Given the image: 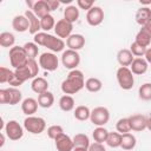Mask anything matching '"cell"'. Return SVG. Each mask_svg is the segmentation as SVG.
Returning a JSON list of instances; mask_svg holds the SVG:
<instances>
[{"label":"cell","mask_w":151,"mask_h":151,"mask_svg":"<svg viewBox=\"0 0 151 151\" xmlns=\"http://www.w3.org/2000/svg\"><path fill=\"white\" fill-rule=\"evenodd\" d=\"M90 120L96 126H104L110 120V111L105 106H97L91 111Z\"/></svg>","instance_id":"7"},{"label":"cell","mask_w":151,"mask_h":151,"mask_svg":"<svg viewBox=\"0 0 151 151\" xmlns=\"http://www.w3.org/2000/svg\"><path fill=\"white\" fill-rule=\"evenodd\" d=\"M8 55H9L11 66H13L14 70L24 66L28 60V57L22 46H13L12 48H9Z\"/></svg>","instance_id":"5"},{"label":"cell","mask_w":151,"mask_h":151,"mask_svg":"<svg viewBox=\"0 0 151 151\" xmlns=\"http://www.w3.org/2000/svg\"><path fill=\"white\" fill-rule=\"evenodd\" d=\"M13 74V71H11L9 68L7 67H4L1 66L0 67V83L1 84H5V83H8L11 77Z\"/></svg>","instance_id":"42"},{"label":"cell","mask_w":151,"mask_h":151,"mask_svg":"<svg viewBox=\"0 0 151 151\" xmlns=\"http://www.w3.org/2000/svg\"><path fill=\"white\" fill-rule=\"evenodd\" d=\"M149 68V64L144 58H134L132 64L130 65V70L133 74L142 76L144 74Z\"/></svg>","instance_id":"18"},{"label":"cell","mask_w":151,"mask_h":151,"mask_svg":"<svg viewBox=\"0 0 151 151\" xmlns=\"http://www.w3.org/2000/svg\"><path fill=\"white\" fill-rule=\"evenodd\" d=\"M61 64L65 68L68 70H76L77 66L80 64V55L78 51L73 50H66L61 54Z\"/></svg>","instance_id":"9"},{"label":"cell","mask_w":151,"mask_h":151,"mask_svg":"<svg viewBox=\"0 0 151 151\" xmlns=\"http://www.w3.org/2000/svg\"><path fill=\"white\" fill-rule=\"evenodd\" d=\"M14 74L17 76V78L24 84L26 80H28V79H33V77H32V73H31V71H29V68H28V66H27V63L24 65V66H21V67H19V68H15L14 70Z\"/></svg>","instance_id":"30"},{"label":"cell","mask_w":151,"mask_h":151,"mask_svg":"<svg viewBox=\"0 0 151 151\" xmlns=\"http://www.w3.org/2000/svg\"><path fill=\"white\" fill-rule=\"evenodd\" d=\"M74 99L72 96H68V94H64L60 97L59 99V107L60 110H63L64 112H70L74 109Z\"/></svg>","instance_id":"27"},{"label":"cell","mask_w":151,"mask_h":151,"mask_svg":"<svg viewBox=\"0 0 151 151\" xmlns=\"http://www.w3.org/2000/svg\"><path fill=\"white\" fill-rule=\"evenodd\" d=\"M66 45L68 47V50H73V51H79L80 48L84 47L85 45V38L83 34H71L67 39H66Z\"/></svg>","instance_id":"16"},{"label":"cell","mask_w":151,"mask_h":151,"mask_svg":"<svg viewBox=\"0 0 151 151\" xmlns=\"http://www.w3.org/2000/svg\"><path fill=\"white\" fill-rule=\"evenodd\" d=\"M26 5L29 7V9L33 8V5H34V1H31V0H26Z\"/></svg>","instance_id":"49"},{"label":"cell","mask_w":151,"mask_h":151,"mask_svg":"<svg viewBox=\"0 0 151 151\" xmlns=\"http://www.w3.org/2000/svg\"><path fill=\"white\" fill-rule=\"evenodd\" d=\"M24 127L26 131H28L32 134H40L46 129V122L41 117L28 116L24 120Z\"/></svg>","instance_id":"4"},{"label":"cell","mask_w":151,"mask_h":151,"mask_svg":"<svg viewBox=\"0 0 151 151\" xmlns=\"http://www.w3.org/2000/svg\"><path fill=\"white\" fill-rule=\"evenodd\" d=\"M31 88H32L33 92H35L38 94H41V93L48 91V81L42 77H37L32 80Z\"/></svg>","instance_id":"23"},{"label":"cell","mask_w":151,"mask_h":151,"mask_svg":"<svg viewBox=\"0 0 151 151\" xmlns=\"http://www.w3.org/2000/svg\"><path fill=\"white\" fill-rule=\"evenodd\" d=\"M88 151H106V149L101 143L94 142L88 146Z\"/></svg>","instance_id":"44"},{"label":"cell","mask_w":151,"mask_h":151,"mask_svg":"<svg viewBox=\"0 0 151 151\" xmlns=\"http://www.w3.org/2000/svg\"><path fill=\"white\" fill-rule=\"evenodd\" d=\"M104 20V11L99 6H93L86 13V21L90 26H99Z\"/></svg>","instance_id":"11"},{"label":"cell","mask_w":151,"mask_h":151,"mask_svg":"<svg viewBox=\"0 0 151 151\" xmlns=\"http://www.w3.org/2000/svg\"><path fill=\"white\" fill-rule=\"evenodd\" d=\"M72 31H73V24L65 19L58 20L55 24V27H54V32H55L57 37L60 39H65V38L67 39L72 34Z\"/></svg>","instance_id":"12"},{"label":"cell","mask_w":151,"mask_h":151,"mask_svg":"<svg viewBox=\"0 0 151 151\" xmlns=\"http://www.w3.org/2000/svg\"><path fill=\"white\" fill-rule=\"evenodd\" d=\"M5 134L11 140H19L24 136V129L17 120H8L5 125Z\"/></svg>","instance_id":"10"},{"label":"cell","mask_w":151,"mask_h":151,"mask_svg":"<svg viewBox=\"0 0 151 151\" xmlns=\"http://www.w3.org/2000/svg\"><path fill=\"white\" fill-rule=\"evenodd\" d=\"M5 144V133H0V147H2Z\"/></svg>","instance_id":"48"},{"label":"cell","mask_w":151,"mask_h":151,"mask_svg":"<svg viewBox=\"0 0 151 151\" xmlns=\"http://www.w3.org/2000/svg\"><path fill=\"white\" fill-rule=\"evenodd\" d=\"M38 104L42 109H50L54 104V96L52 92L46 91L41 94H38Z\"/></svg>","instance_id":"24"},{"label":"cell","mask_w":151,"mask_h":151,"mask_svg":"<svg viewBox=\"0 0 151 151\" xmlns=\"http://www.w3.org/2000/svg\"><path fill=\"white\" fill-rule=\"evenodd\" d=\"M24 50L28 57V59H35L38 57V53H39V47L38 45L33 41V42H26L24 46Z\"/></svg>","instance_id":"38"},{"label":"cell","mask_w":151,"mask_h":151,"mask_svg":"<svg viewBox=\"0 0 151 151\" xmlns=\"http://www.w3.org/2000/svg\"><path fill=\"white\" fill-rule=\"evenodd\" d=\"M64 19L74 24L79 19V8L74 5H70L64 9Z\"/></svg>","instance_id":"26"},{"label":"cell","mask_w":151,"mask_h":151,"mask_svg":"<svg viewBox=\"0 0 151 151\" xmlns=\"http://www.w3.org/2000/svg\"><path fill=\"white\" fill-rule=\"evenodd\" d=\"M145 60L147 61V64H151V47H147L146 48V52H145V55H144Z\"/></svg>","instance_id":"46"},{"label":"cell","mask_w":151,"mask_h":151,"mask_svg":"<svg viewBox=\"0 0 151 151\" xmlns=\"http://www.w3.org/2000/svg\"><path fill=\"white\" fill-rule=\"evenodd\" d=\"M134 19H136V22L143 27L151 20V9L149 7H140L136 12Z\"/></svg>","instance_id":"22"},{"label":"cell","mask_w":151,"mask_h":151,"mask_svg":"<svg viewBox=\"0 0 151 151\" xmlns=\"http://www.w3.org/2000/svg\"><path fill=\"white\" fill-rule=\"evenodd\" d=\"M39 19L51 14V9L47 5V1L46 0H38V1H34V5H33V8L31 9Z\"/></svg>","instance_id":"19"},{"label":"cell","mask_w":151,"mask_h":151,"mask_svg":"<svg viewBox=\"0 0 151 151\" xmlns=\"http://www.w3.org/2000/svg\"><path fill=\"white\" fill-rule=\"evenodd\" d=\"M47 1V5H48V7H50V9H51V12H53V11H55V9H58L59 8V6H60V1H58V0H46Z\"/></svg>","instance_id":"45"},{"label":"cell","mask_w":151,"mask_h":151,"mask_svg":"<svg viewBox=\"0 0 151 151\" xmlns=\"http://www.w3.org/2000/svg\"><path fill=\"white\" fill-rule=\"evenodd\" d=\"M117 81L123 90H131L134 85V77L130 67H119L117 70Z\"/></svg>","instance_id":"6"},{"label":"cell","mask_w":151,"mask_h":151,"mask_svg":"<svg viewBox=\"0 0 151 151\" xmlns=\"http://www.w3.org/2000/svg\"><path fill=\"white\" fill-rule=\"evenodd\" d=\"M39 65L45 71H55L59 66V59L53 52H45L39 57Z\"/></svg>","instance_id":"8"},{"label":"cell","mask_w":151,"mask_h":151,"mask_svg":"<svg viewBox=\"0 0 151 151\" xmlns=\"http://www.w3.org/2000/svg\"><path fill=\"white\" fill-rule=\"evenodd\" d=\"M146 129H147L149 131H151V117H149V118H147V124H146Z\"/></svg>","instance_id":"50"},{"label":"cell","mask_w":151,"mask_h":151,"mask_svg":"<svg viewBox=\"0 0 151 151\" xmlns=\"http://www.w3.org/2000/svg\"><path fill=\"white\" fill-rule=\"evenodd\" d=\"M12 27L15 32H19V33H22V32H26L29 29V22H28V19L26 18L25 14H19V15H15L12 20Z\"/></svg>","instance_id":"15"},{"label":"cell","mask_w":151,"mask_h":151,"mask_svg":"<svg viewBox=\"0 0 151 151\" xmlns=\"http://www.w3.org/2000/svg\"><path fill=\"white\" fill-rule=\"evenodd\" d=\"M61 134H64V129L61 125H51L47 129V136L50 139L55 140L57 138H59Z\"/></svg>","instance_id":"40"},{"label":"cell","mask_w":151,"mask_h":151,"mask_svg":"<svg viewBox=\"0 0 151 151\" xmlns=\"http://www.w3.org/2000/svg\"><path fill=\"white\" fill-rule=\"evenodd\" d=\"M54 143H55V147L58 151H73L74 149L73 139L65 133L61 134L59 138H57Z\"/></svg>","instance_id":"14"},{"label":"cell","mask_w":151,"mask_h":151,"mask_svg":"<svg viewBox=\"0 0 151 151\" xmlns=\"http://www.w3.org/2000/svg\"><path fill=\"white\" fill-rule=\"evenodd\" d=\"M73 151H88V149H86V147H74Z\"/></svg>","instance_id":"51"},{"label":"cell","mask_w":151,"mask_h":151,"mask_svg":"<svg viewBox=\"0 0 151 151\" xmlns=\"http://www.w3.org/2000/svg\"><path fill=\"white\" fill-rule=\"evenodd\" d=\"M107 144V146L116 149V147H120L122 144V134L119 132H109L107 139L105 142Z\"/></svg>","instance_id":"35"},{"label":"cell","mask_w":151,"mask_h":151,"mask_svg":"<svg viewBox=\"0 0 151 151\" xmlns=\"http://www.w3.org/2000/svg\"><path fill=\"white\" fill-rule=\"evenodd\" d=\"M130 51L131 53L133 54V57H137V58H142L145 55V52H146V48L138 45L136 41H133L131 45H130Z\"/></svg>","instance_id":"41"},{"label":"cell","mask_w":151,"mask_h":151,"mask_svg":"<svg viewBox=\"0 0 151 151\" xmlns=\"http://www.w3.org/2000/svg\"><path fill=\"white\" fill-rule=\"evenodd\" d=\"M0 103L17 105L22 103V93L18 87H8L0 90Z\"/></svg>","instance_id":"3"},{"label":"cell","mask_w":151,"mask_h":151,"mask_svg":"<svg viewBox=\"0 0 151 151\" xmlns=\"http://www.w3.org/2000/svg\"><path fill=\"white\" fill-rule=\"evenodd\" d=\"M134 41H136L138 45H140V46L147 48V47L150 46V44H151V35H150L149 33H146L143 28H140L139 32H138L137 35H136V40H134Z\"/></svg>","instance_id":"32"},{"label":"cell","mask_w":151,"mask_h":151,"mask_svg":"<svg viewBox=\"0 0 151 151\" xmlns=\"http://www.w3.org/2000/svg\"><path fill=\"white\" fill-rule=\"evenodd\" d=\"M15 44V37L11 32H2L0 33V45L2 47H13Z\"/></svg>","instance_id":"34"},{"label":"cell","mask_w":151,"mask_h":151,"mask_svg":"<svg viewBox=\"0 0 151 151\" xmlns=\"http://www.w3.org/2000/svg\"><path fill=\"white\" fill-rule=\"evenodd\" d=\"M38 106H39L38 100H35L34 98H31L29 97V98H26V99L22 100V103H21V111L27 117L28 116H33L37 112Z\"/></svg>","instance_id":"21"},{"label":"cell","mask_w":151,"mask_h":151,"mask_svg":"<svg viewBox=\"0 0 151 151\" xmlns=\"http://www.w3.org/2000/svg\"><path fill=\"white\" fill-rule=\"evenodd\" d=\"M130 120V125H131V131H136V132H142L146 129V124H147V118L144 114H132L129 117Z\"/></svg>","instance_id":"13"},{"label":"cell","mask_w":151,"mask_h":151,"mask_svg":"<svg viewBox=\"0 0 151 151\" xmlns=\"http://www.w3.org/2000/svg\"><path fill=\"white\" fill-rule=\"evenodd\" d=\"M34 42L38 46H44L47 47L51 52L57 53V52H64V47H65V41L58 37H54L52 34H48L46 32H39L38 34L34 35L33 38Z\"/></svg>","instance_id":"2"},{"label":"cell","mask_w":151,"mask_h":151,"mask_svg":"<svg viewBox=\"0 0 151 151\" xmlns=\"http://www.w3.org/2000/svg\"><path fill=\"white\" fill-rule=\"evenodd\" d=\"M72 139H73V143H74V147H86V149H88V146L91 145L90 138L85 133H77Z\"/></svg>","instance_id":"33"},{"label":"cell","mask_w":151,"mask_h":151,"mask_svg":"<svg viewBox=\"0 0 151 151\" xmlns=\"http://www.w3.org/2000/svg\"><path fill=\"white\" fill-rule=\"evenodd\" d=\"M25 15L26 18L28 19V22H29V29L28 32L32 34V35H35L40 32L41 29V25H40V19L31 11V9H27L25 12Z\"/></svg>","instance_id":"17"},{"label":"cell","mask_w":151,"mask_h":151,"mask_svg":"<svg viewBox=\"0 0 151 151\" xmlns=\"http://www.w3.org/2000/svg\"><path fill=\"white\" fill-rule=\"evenodd\" d=\"M133 59H134L133 54L127 48L119 50L118 53H117V60H118V63H119V65L122 67H129L132 64Z\"/></svg>","instance_id":"20"},{"label":"cell","mask_w":151,"mask_h":151,"mask_svg":"<svg viewBox=\"0 0 151 151\" xmlns=\"http://www.w3.org/2000/svg\"><path fill=\"white\" fill-rule=\"evenodd\" d=\"M73 116L79 122H85L87 119H90V116H91V110L85 106V105H79L74 109V112H73Z\"/></svg>","instance_id":"28"},{"label":"cell","mask_w":151,"mask_h":151,"mask_svg":"<svg viewBox=\"0 0 151 151\" xmlns=\"http://www.w3.org/2000/svg\"><path fill=\"white\" fill-rule=\"evenodd\" d=\"M101 87H103V83H101V80L98 79V78L91 77V78L86 79V81H85V88H86L88 92H91V93H97V92H99V91L101 90Z\"/></svg>","instance_id":"29"},{"label":"cell","mask_w":151,"mask_h":151,"mask_svg":"<svg viewBox=\"0 0 151 151\" xmlns=\"http://www.w3.org/2000/svg\"><path fill=\"white\" fill-rule=\"evenodd\" d=\"M77 6H78V8H80V9L90 11V9L94 6V2H93L92 0H77Z\"/></svg>","instance_id":"43"},{"label":"cell","mask_w":151,"mask_h":151,"mask_svg":"<svg viewBox=\"0 0 151 151\" xmlns=\"http://www.w3.org/2000/svg\"><path fill=\"white\" fill-rule=\"evenodd\" d=\"M142 28H143V29H144L146 33H149V34L151 35V20H150V21H149L146 25H144Z\"/></svg>","instance_id":"47"},{"label":"cell","mask_w":151,"mask_h":151,"mask_svg":"<svg viewBox=\"0 0 151 151\" xmlns=\"http://www.w3.org/2000/svg\"><path fill=\"white\" fill-rule=\"evenodd\" d=\"M137 144V139L136 137L132 134V133H124L122 134V144H120V147L124 150V151H130L132 149H134Z\"/></svg>","instance_id":"25"},{"label":"cell","mask_w":151,"mask_h":151,"mask_svg":"<svg viewBox=\"0 0 151 151\" xmlns=\"http://www.w3.org/2000/svg\"><path fill=\"white\" fill-rule=\"evenodd\" d=\"M85 87L84 73L80 70H72L67 74V78L61 83V91L64 94H76Z\"/></svg>","instance_id":"1"},{"label":"cell","mask_w":151,"mask_h":151,"mask_svg":"<svg viewBox=\"0 0 151 151\" xmlns=\"http://www.w3.org/2000/svg\"><path fill=\"white\" fill-rule=\"evenodd\" d=\"M107 136H109V131L104 127V126H97L93 132H92V137L94 139V142L97 143H105L106 139H107Z\"/></svg>","instance_id":"31"},{"label":"cell","mask_w":151,"mask_h":151,"mask_svg":"<svg viewBox=\"0 0 151 151\" xmlns=\"http://www.w3.org/2000/svg\"><path fill=\"white\" fill-rule=\"evenodd\" d=\"M138 96L142 100H145V101L151 100V83L143 84L138 90Z\"/></svg>","instance_id":"39"},{"label":"cell","mask_w":151,"mask_h":151,"mask_svg":"<svg viewBox=\"0 0 151 151\" xmlns=\"http://www.w3.org/2000/svg\"><path fill=\"white\" fill-rule=\"evenodd\" d=\"M55 24H57V22H55V20H54V17L51 15V14H48V15H46V17H44V18L40 19L41 29H42L44 32H48V31H51L52 28L54 29Z\"/></svg>","instance_id":"36"},{"label":"cell","mask_w":151,"mask_h":151,"mask_svg":"<svg viewBox=\"0 0 151 151\" xmlns=\"http://www.w3.org/2000/svg\"><path fill=\"white\" fill-rule=\"evenodd\" d=\"M116 130H117V132H119L120 134L129 133V132L131 131V125H130L129 117L120 118V119L116 123Z\"/></svg>","instance_id":"37"}]
</instances>
